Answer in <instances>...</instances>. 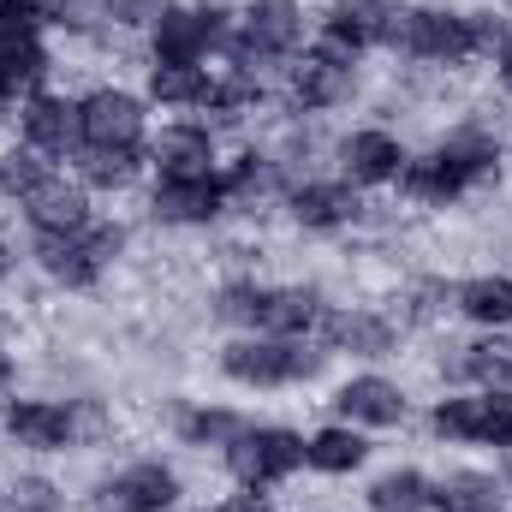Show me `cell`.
<instances>
[{"label":"cell","instance_id":"1","mask_svg":"<svg viewBox=\"0 0 512 512\" xmlns=\"http://www.w3.org/2000/svg\"><path fill=\"white\" fill-rule=\"evenodd\" d=\"M310 24H316V12L304 0H245L221 60H227V72H251V78L280 84V72L310 48Z\"/></svg>","mask_w":512,"mask_h":512},{"label":"cell","instance_id":"2","mask_svg":"<svg viewBox=\"0 0 512 512\" xmlns=\"http://www.w3.org/2000/svg\"><path fill=\"white\" fill-rule=\"evenodd\" d=\"M328 364H334V352L322 340H286V334H233L215 352V370L233 387H251V393L310 387L328 376Z\"/></svg>","mask_w":512,"mask_h":512},{"label":"cell","instance_id":"3","mask_svg":"<svg viewBox=\"0 0 512 512\" xmlns=\"http://www.w3.org/2000/svg\"><path fill=\"white\" fill-rule=\"evenodd\" d=\"M382 54L417 72H465L471 60V36H465V6L447 0H393Z\"/></svg>","mask_w":512,"mask_h":512},{"label":"cell","instance_id":"4","mask_svg":"<svg viewBox=\"0 0 512 512\" xmlns=\"http://www.w3.org/2000/svg\"><path fill=\"white\" fill-rule=\"evenodd\" d=\"M429 435L441 447L512 453V387H441L429 399Z\"/></svg>","mask_w":512,"mask_h":512},{"label":"cell","instance_id":"5","mask_svg":"<svg viewBox=\"0 0 512 512\" xmlns=\"http://www.w3.org/2000/svg\"><path fill=\"white\" fill-rule=\"evenodd\" d=\"M221 471L239 483V489H251V495H274V489H286L298 471H304V429H292V423H245L227 447H221Z\"/></svg>","mask_w":512,"mask_h":512},{"label":"cell","instance_id":"6","mask_svg":"<svg viewBox=\"0 0 512 512\" xmlns=\"http://www.w3.org/2000/svg\"><path fill=\"white\" fill-rule=\"evenodd\" d=\"M239 6L227 0H179L155 30H149V66H209L233 42Z\"/></svg>","mask_w":512,"mask_h":512},{"label":"cell","instance_id":"7","mask_svg":"<svg viewBox=\"0 0 512 512\" xmlns=\"http://www.w3.org/2000/svg\"><path fill=\"white\" fill-rule=\"evenodd\" d=\"M358 72H364V66H340V60H322L316 48H304V54L280 72V84H274V108H280L286 120L340 114V108H352L358 90H364Z\"/></svg>","mask_w":512,"mask_h":512},{"label":"cell","instance_id":"8","mask_svg":"<svg viewBox=\"0 0 512 512\" xmlns=\"http://www.w3.org/2000/svg\"><path fill=\"white\" fill-rule=\"evenodd\" d=\"M179 501H185L179 465L161 453H143V459H126L120 471L96 477L84 495V512H179Z\"/></svg>","mask_w":512,"mask_h":512},{"label":"cell","instance_id":"9","mask_svg":"<svg viewBox=\"0 0 512 512\" xmlns=\"http://www.w3.org/2000/svg\"><path fill=\"white\" fill-rule=\"evenodd\" d=\"M143 215L155 227H167V233H209V227H221L233 215L227 185H221V167L215 173H185V179L155 173V185L143 197Z\"/></svg>","mask_w":512,"mask_h":512},{"label":"cell","instance_id":"10","mask_svg":"<svg viewBox=\"0 0 512 512\" xmlns=\"http://www.w3.org/2000/svg\"><path fill=\"white\" fill-rule=\"evenodd\" d=\"M280 209H286V221H292L298 233H310V239H340V233L370 227V203H364V191H352L340 173L298 179V185L286 191Z\"/></svg>","mask_w":512,"mask_h":512},{"label":"cell","instance_id":"11","mask_svg":"<svg viewBox=\"0 0 512 512\" xmlns=\"http://www.w3.org/2000/svg\"><path fill=\"white\" fill-rule=\"evenodd\" d=\"M0 435L18 453L60 459V453H78V411L72 399H54V393H18L0 405Z\"/></svg>","mask_w":512,"mask_h":512},{"label":"cell","instance_id":"12","mask_svg":"<svg viewBox=\"0 0 512 512\" xmlns=\"http://www.w3.org/2000/svg\"><path fill=\"white\" fill-rule=\"evenodd\" d=\"M316 340H322L334 358L387 364V358H399L405 328H399V316H393V310H382V304H328V316H322Z\"/></svg>","mask_w":512,"mask_h":512},{"label":"cell","instance_id":"13","mask_svg":"<svg viewBox=\"0 0 512 512\" xmlns=\"http://www.w3.org/2000/svg\"><path fill=\"white\" fill-rule=\"evenodd\" d=\"M411 149L393 126H352L334 137V173L352 185V191H387L399 185Z\"/></svg>","mask_w":512,"mask_h":512},{"label":"cell","instance_id":"14","mask_svg":"<svg viewBox=\"0 0 512 512\" xmlns=\"http://www.w3.org/2000/svg\"><path fill=\"white\" fill-rule=\"evenodd\" d=\"M78 114H84V143L90 149H143L149 143V102H143V90L96 84V90L78 96Z\"/></svg>","mask_w":512,"mask_h":512},{"label":"cell","instance_id":"15","mask_svg":"<svg viewBox=\"0 0 512 512\" xmlns=\"http://www.w3.org/2000/svg\"><path fill=\"white\" fill-rule=\"evenodd\" d=\"M12 126H18V143H30L48 161H78V149H84V114H78V96H66V90L24 96Z\"/></svg>","mask_w":512,"mask_h":512},{"label":"cell","instance_id":"16","mask_svg":"<svg viewBox=\"0 0 512 512\" xmlns=\"http://www.w3.org/2000/svg\"><path fill=\"white\" fill-rule=\"evenodd\" d=\"M30 262L60 292H96L108 280V268H114L108 256L96 251V233L90 227L84 233H30Z\"/></svg>","mask_w":512,"mask_h":512},{"label":"cell","instance_id":"17","mask_svg":"<svg viewBox=\"0 0 512 512\" xmlns=\"http://www.w3.org/2000/svg\"><path fill=\"white\" fill-rule=\"evenodd\" d=\"M334 417L340 423H352V429H405L411 423V387L382 376V370H358V376H346V382L334 387Z\"/></svg>","mask_w":512,"mask_h":512},{"label":"cell","instance_id":"18","mask_svg":"<svg viewBox=\"0 0 512 512\" xmlns=\"http://www.w3.org/2000/svg\"><path fill=\"white\" fill-rule=\"evenodd\" d=\"M143 155H149L155 173H173V179L215 173L221 167V131L209 126V120H167L161 131H149Z\"/></svg>","mask_w":512,"mask_h":512},{"label":"cell","instance_id":"19","mask_svg":"<svg viewBox=\"0 0 512 512\" xmlns=\"http://www.w3.org/2000/svg\"><path fill=\"white\" fill-rule=\"evenodd\" d=\"M399 197H405L411 209H423V215H447V209H459L465 197H477V185L465 179L459 161H447V155L429 143L423 155L405 161V173H399Z\"/></svg>","mask_w":512,"mask_h":512},{"label":"cell","instance_id":"20","mask_svg":"<svg viewBox=\"0 0 512 512\" xmlns=\"http://www.w3.org/2000/svg\"><path fill=\"white\" fill-rule=\"evenodd\" d=\"M221 185H227L233 215H262V209H280V203H286V173H280V161L268 155V143H262V149L245 143L233 161H221Z\"/></svg>","mask_w":512,"mask_h":512},{"label":"cell","instance_id":"21","mask_svg":"<svg viewBox=\"0 0 512 512\" xmlns=\"http://www.w3.org/2000/svg\"><path fill=\"white\" fill-rule=\"evenodd\" d=\"M435 376L447 387H512V340H501V334L447 340L435 358Z\"/></svg>","mask_w":512,"mask_h":512},{"label":"cell","instance_id":"22","mask_svg":"<svg viewBox=\"0 0 512 512\" xmlns=\"http://www.w3.org/2000/svg\"><path fill=\"white\" fill-rule=\"evenodd\" d=\"M18 215H24L30 233H84V227L96 221V197H90L78 179L48 173V179L18 203Z\"/></svg>","mask_w":512,"mask_h":512},{"label":"cell","instance_id":"23","mask_svg":"<svg viewBox=\"0 0 512 512\" xmlns=\"http://www.w3.org/2000/svg\"><path fill=\"white\" fill-rule=\"evenodd\" d=\"M453 316L471 322L477 334H507L512 328V268H483L453 280Z\"/></svg>","mask_w":512,"mask_h":512},{"label":"cell","instance_id":"24","mask_svg":"<svg viewBox=\"0 0 512 512\" xmlns=\"http://www.w3.org/2000/svg\"><path fill=\"white\" fill-rule=\"evenodd\" d=\"M54 78V48L42 30H18V36H0V102H24L36 90H48Z\"/></svg>","mask_w":512,"mask_h":512},{"label":"cell","instance_id":"25","mask_svg":"<svg viewBox=\"0 0 512 512\" xmlns=\"http://www.w3.org/2000/svg\"><path fill=\"white\" fill-rule=\"evenodd\" d=\"M328 316V292L316 280H268V316L262 334H286V340H316Z\"/></svg>","mask_w":512,"mask_h":512},{"label":"cell","instance_id":"26","mask_svg":"<svg viewBox=\"0 0 512 512\" xmlns=\"http://www.w3.org/2000/svg\"><path fill=\"white\" fill-rule=\"evenodd\" d=\"M370 453H376L370 429H352L340 417L304 435V471H316V477H358L370 465Z\"/></svg>","mask_w":512,"mask_h":512},{"label":"cell","instance_id":"27","mask_svg":"<svg viewBox=\"0 0 512 512\" xmlns=\"http://www.w3.org/2000/svg\"><path fill=\"white\" fill-rule=\"evenodd\" d=\"M209 96H215V72L209 66H149L143 72V102L167 108L179 120H203Z\"/></svg>","mask_w":512,"mask_h":512},{"label":"cell","instance_id":"28","mask_svg":"<svg viewBox=\"0 0 512 512\" xmlns=\"http://www.w3.org/2000/svg\"><path fill=\"white\" fill-rule=\"evenodd\" d=\"M251 417L233 411V405H209V399H179L173 405V441L191 447V453H221Z\"/></svg>","mask_w":512,"mask_h":512},{"label":"cell","instance_id":"29","mask_svg":"<svg viewBox=\"0 0 512 512\" xmlns=\"http://www.w3.org/2000/svg\"><path fill=\"white\" fill-rule=\"evenodd\" d=\"M364 512H435V477L423 465H387L364 483Z\"/></svg>","mask_w":512,"mask_h":512},{"label":"cell","instance_id":"30","mask_svg":"<svg viewBox=\"0 0 512 512\" xmlns=\"http://www.w3.org/2000/svg\"><path fill=\"white\" fill-rule=\"evenodd\" d=\"M143 167H149V155L143 149H78V161H72V179L90 191V197H120L131 191L137 179H143Z\"/></svg>","mask_w":512,"mask_h":512},{"label":"cell","instance_id":"31","mask_svg":"<svg viewBox=\"0 0 512 512\" xmlns=\"http://www.w3.org/2000/svg\"><path fill=\"white\" fill-rule=\"evenodd\" d=\"M209 316L221 322V328H233V334H262V316H268V280H256V274H227L221 286H215V298H209Z\"/></svg>","mask_w":512,"mask_h":512},{"label":"cell","instance_id":"32","mask_svg":"<svg viewBox=\"0 0 512 512\" xmlns=\"http://www.w3.org/2000/svg\"><path fill=\"white\" fill-rule=\"evenodd\" d=\"M489 501H507V483L483 465H453L447 477H435V512H465Z\"/></svg>","mask_w":512,"mask_h":512},{"label":"cell","instance_id":"33","mask_svg":"<svg viewBox=\"0 0 512 512\" xmlns=\"http://www.w3.org/2000/svg\"><path fill=\"white\" fill-rule=\"evenodd\" d=\"M453 316V280L417 274L399 286V328H441Z\"/></svg>","mask_w":512,"mask_h":512},{"label":"cell","instance_id":"34","mask_svg":"<svg viewBox=\"0 0 512 512\" xmlns=\"http://www.w3.org/2000/svg\"><path fill=\"white\" fill-rule=\"evenodd\" d=\"M0 512H72V495L48 471H12L0 483Z\"/></svg>","mask_w":512,"mask_h":512},{"label":"cell","instance_id":"35","mask_svg":"<svg viewBox=\"0 0 512 512\" xmlns=\"http://www.w3.org/2000/svg\"><path fill=\"white\" fill-rule=\"evenodd\" d=\"M465 36H471V60L495 66L512 48V12L495 0V6H465Z\"/></svg>","mask_w":512,"mask_h":512},{"label":"cell","instance_id":"36","mask_svg":"<svg viewBox=\"0 0 512 512\" xmlns=\"http://www.w3.org/2000/svg\"><path fill=\"white\" fill-rule=\"evenodd\" d=\"M48 173H54V161L36 155L30 143H0V197H6V203H24Z\"/></svg>","mask_w":512,"mask_h":512},{"label":"cell","instance_id":"37","mask_svg":"<svg viewBox=\"0 0 512 512\" xmlns=\"http://www.w3.org/2000/svg\"><path fill=\"white\" fill-rule=\"evenodd\" d=\"M179 0H102V18H108V30H131V36H149L167 12H173Z\"/></svg>","mask_w":512,"mask_h":512},{"label":"cell","instance_id":"38","mask_svg":"<svg viewBox=\"0 0 512 512\" xmlns=\"http://www.w3.org/2000/svg\"><path fill=\"white\" fill-rule=\"evenodd\" d=\"M48 30V0H0V36Z\"/></svg>","mask_w":512,"mask_h":512},{"label":"cell","instance_id":"39","mask_svg":"<svg viewBox=\"0 0 512 512\" xmlns=\"http://www.w3.org/2000/svg\"><path fill=\"white\" fill-rule=\"evenodd\" d=\"M12 387H18V352H12V346L0 340V399H6Z\"/></svg>","mask_w":512,"mask_h":512},{"label":"cell","instance_id":"40","mask_svg":"<svg viewBox=\"0 0 512 512\" xmlns=\"http://www.w3.org/2000/svg\"><path fill=\"white\" fill-rule=\"evenodd\" d=\"M12 274H18V245L0 233V286H12Z\"/></svg>","mask_w":512,"mask_h":512},{"label":"cell","instance_id":"41","mask_svg":"<svg viewBox=\"0 0 512 512\" xmlns=\"http://www.w3.org/2000/svg\"><path fill=\"white\" fill-rule=\"evenodd\" d=\"M495 84L507 90V102H512V48H507V54H501V60H495Z\"/></svg>","mask_w":512,"mask_h":512},{"label":"cell","instance_id":"42","mask_svg":"<svg viewBox=\"0 0 512 512\" xmlns=\"http://www.w3.org/2000/svg\"><path fill=\"white\" fill-rule=\"evenodd\" d=\"M465 512H512L507 501H489V507H465Z\"/></svg>","mask_w":512,"mask_h":512},{"label":"cell","instance_id":"43","mask_svg":"<svg viewBox=\"0 0 512 512\" xmlns=\"http://www.w3.org/2000/svg\"><path fill=\"white\" fill-rule=\"evenodd\" d=\"M501 483H507V495H512V453H507V471H501Z\"/></svg>","mask_w":512,"mask_h":512},{"label":"cell","instance_id":"44","mask_svg":"<svg viewBox=\"0 0 512 512\" xmlns=\"http://www.w3.org/2000/svg\"><path fill=\"white\" fill-rule=\"evenodd\" d=\"M507 12H512V0H507Z\"/></svg>","mask_w":512,"mask_h":512}]
</instances>
